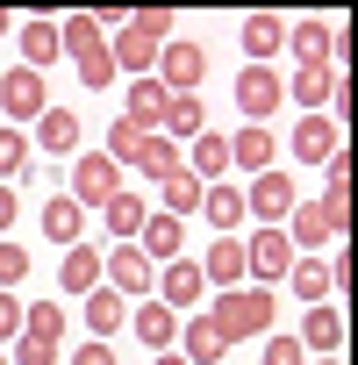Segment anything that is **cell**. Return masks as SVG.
Returning <instances> with one entry per match:
<instances>
[{"label": "cell", "instance_id": "33", "mask_svg": "<svg viewBox=\"0 0 358 365\" xmlns=\"http://www.w3.org/2000/svg\"><path fill=\"white\" fill-rule=\"evenodd\" d=\"M79 230H86V208L65 194V201H44V237L51 244H79Z\"/></svg>", "mask_w": 358, "mask_h": 365}, {"label": "cell", "instance_id": "34", "mask_svg": "<svg viewBox=\"0 0 358 365\" xmlns=\"http://www.w3.org/2000/svg\"><path fill=\"white\" fill-rule=\"evenodd\" d=\"M158 201H165L172 215H194V208H201V179H194L187 165H179V172H165V179H158Z\"/></svg>", "mask_w": 358, "mask_h": 365}, {"label": "cell", "instance_id": "6", "mask_svg": "<svg viewBox=\"0 0 358 365\" xmlns=\"http://www.w3.org/2000/svg\"><path fill=\"white\" fill-rule=\"evenodd\" d=\"M280 101H287V79H280L272 65H244V72H237V108H244L258 129L272 122V108H280Z\"/></svg>", "mask_w": 358, "mask_h": 365}, {"label": "cell", "instance_id": "11", "mask_svg": "<svg viewBox=\"0 0 358 365\" xmlns=\"http://www.w3.org/2000/svg\"><path fill=\"white\" fill-rule=\"evenodd\" d=\"M287 279H294V294H301V301H329V294H344V287H351V258H344V251H337L329 265H322V258H301Z\"/></svg>", "mask_w": 358, "mask_h": 365}, {"label": "cell", "instance_id": "28", "mask_svg": "<svg viewBox=\"0 0 358 365\" xmlns=\"http://www.w3.org/2000/svg\"><path fill=\"white\" fill-rule=\"evenodd\" d=\"M165 101H172V93H165L158 79H136V86H129V108H122V115H129L136 129H150V136H158V122H165Z\"/></svg>", "mask_w": 358, "mask_h": 365}, {"label": "cell", "instance_id": "46", "mask_svg": "<svg viewBox=\"0 0 358 365\" xmlns=\"http://www.w3.org/2000/svg\"><path fill=\"white\" fill-rule=\"evenodd\" d=\"M0 365H8V351H0Z\"/></svg>", "mask_w": 358, "mask_h": 365}, {"label": "cell", "instance_id": "2", "mask_svg": "<svg viewBox=\"0 0 358 365\" xmlns=\"http://www.w3.org/2000/svg\"><path fill=\"white\" fill-rule=\"evenodd\" d=\"M172 43V15L165 8H143V15H129L122 29H115V72H136V79H150V65H158V51Z\"/></svg>", "mask_w": 358, "mask_h": 365}, {"label": "cell", "instance_id": "43", "mask_svg": "<svg viewBox=\"0 0 358 365\" xmlns=\"http://www.w3.org/2000/svg\"><path fill=\"white\" fill-rule=\"evenodd\" d=\"M158 365H187V358H179V351H165V358H158Z\"/></svg>", "mask_w": 358, "mask_h": 365}, {"label": "cell", "instance_id": "12", "mask_svg": "<svg viewBox=\"0 0 358 365\" xmlns=\"http://www.w3.org/2000/svg\"><path fill=\"white\" fill-rule=\"evenodd\" d=\"M201 72H208V51H201V43H165V51H158V86H165V93H194Z\"/></svg>", "mask_w": 358, "mask_h": 365}, {"label": "cell", "instance_id": "18", "mask_svg": "<svg viewBox=\"0 0 358 365\" xmlns=\"http://www.w3.org/2000/svg\"><path fill=\"white\" fill-rule=\"evenodd\" d=\"M179 244H187L179 215H143V230H136V251H143L150 265H172V258H179Z\"/></svg>", "mask_w": 358, "mask_h": 365}, {"label": "cell", "instance_id": "5", "mask_svg": "<svg viewBox=\"0 0 358 365\" xmlns=\"http://www.w3.org/2000/svg\"><path fill=\"white\" fill-rule=\"evenodd\" d=\"M287 43L301 51V65L344 72V22H287Z\"/></svg>", "mask_w": 358, "mask_h": 365}, {"label": "cell", "instance_id": "23", "mask_svg": "<svg viewBox=\"0 0 358 365\" xmlns=\"http://www.w3.org/2000/svg\"><path fill=\"white\" fill-rule=\"evenodd\" d=\"M201 215H208L215 237H237V222H244V187H201Z\"/></svg>", "mask_w": 358, "mask_h": 365}, {"label": "cell", "instance_id": "14", "mask_svg": "<svg viewBox=\"0 0 358 365\" xmlns=\"http://www.w3.org/2000/svg\"><path fill=\"white\" fill-rule=\"evenodd\" d=\"M244 272H251V279H280V272H294V244H287V230H258V237H244Z\"/></svg>", "mask_w": 358, "mask_h": 365}, {"label": "cell", "instance_id": "30", "mask_svg": "<svg viewBox=\"0 0 358 365\" xmlns=\"http://www.w3.org/2000/svg\"><path fill=\"white\" fill-rule=\"evenodd\" d=\"M58 287H65V294H93V287H101V251H93V244H72Z\"/></svg>", "mask_w": 358, "mask_h": 365}, {"label": "cell", "instance_id": "13", "mask_svg": "<svg viewBox=\"0 0 358 365\" xmlns=\"http://www.w3.org/2000/svg\"><path fill=\"white\" fill-rule=\"evenodd\" d=\"M44 101H51L44 72H29V65H15V72H0V108H8L15 122H36V115H44Z\"/></svg>", "mask_w": 358, "mask_h": 365}, {"label": "cell", "instance_id": "24", "mask_svg": "<svg viewBox=\"0 0 358 365\" xmlns=\"http://www.w3.org/2000/svg\"><path fill=\"white\" fill-rule=\"evenodd\" d=\"M129 329H136V336H143V344H150L158 358H165V351L179 344V315H172V308H158V301H143V308L129 315Z\"/></svg>", "mask_w": 358, "mask_h": 365}, {"label": "cell", "instance_id": "9", "mask_svg": "<svg viewBox=\"0 0 358 365\" xmlns=\"http://www.w3.org/2000/svg\"><path fill=\"white\" fill-rule=\"evenodd\" d=\"M265 222V230H280V215H294V179L287 172H258L251 187H244V222Z\"/></svg>", "mask_w": 358, "mask_h": 365}, {"label": "cell", "instance_id": "40", "mask_svg": "<svg viewBox=\"0 0 358 365\" xmlns=\"http://www.w3.org/2000/svg\"><path fill=\"white\" fill-rule=\"evenodd\" d=\"M0 336H22V301L0 294Z\"/></svg>", "mask_w": 358, "mask_h": 365}, {"label": "cell", "instance_id": "35", "mask_svg": "<svg viewBox=\"0 0 358 365\" xmlns=\"http://www.w3.org/2000/svg\"><path fill=\"white\" fill-rule=\"evenodd\" d=\"M129 165H136L143 179H165V172H179V143H165V136H143V143L129 150Z\"/></svg>", "mask_w": 358, "mask_h": 365}, {"label": "cell", "instance_id": "7", "mask_svg": "<svg viewBox=\"0 0 358 365\" xmlns=\"http://www.w3.org/2000/svg\"><path fill=\"white\" fill-rule=\"evenodd\" d=\"M101 272H108L101 287H108V294H122V301H129V294H150V287H158V265H150V258H143L136 244H115V251L101 258Z\"/></svg>", "mask_w": 358, "mask_h": 365}, {"label": "cell", "instance_id": "4", "mask_svg": "<svg viewBox=\"0 0 358 365\" xmlns=\"http://www.w3.org/2000/svg\"><path fill=\"white\" fill-rule=\"evenodd\" d=\"M58 351H65V308L58 301L22 308V336H15V358L8 365H58Z\"/></svg>", "mask_w": 358, "mask_h": 365}, {"label": "cell", "instance_id": "39", "mask_svg": "<svg viewBox=\"0 0 358 365\" xmlns=\"http://www.w3.org/2000/svg\"><path fill=\"white\" fill-rule=\"evenodd\" d=\"M265 365H308L301 336H265Z\"/></svg>", "mask_w": 358, "mask_h": 365}, {"label": "cell", "instance_id": "19", "mask_svg": "<svg viewBox=\"0 0 358 365\" xmlns=\"http://www.w3.org/2000/svg\"><path fill=\"white\" fill-rule=\"evenodd\" d=\"M280 51H287V15H244V58L272 65Z\"/></svg>", "mask_w": 358, "mask_h": 365}, {"label": "cell", "instance_id": "31", "mask_svg": "<svg viewBox=\"0 0 358 365\" xmlns=\"http://www.w3.org/2000/svg\"><path fill=\"white\" fill-rule=\"evenodd\" d=\"M122 322H129V301L108 294V287H93V294H86V329H93V344H108V329H122Z\"/></svg>", "mask_w": 358, "mask_h": 365}, {"label": "cell", "instance_id": "37", "mask_svg": "<svg viewBox=\"0 0 358 365\" xmlns=\"http://www.w3.org/2000/svg\"><path fill=\"white\" fill-rule=\"evenodd\" d=\"M22 165H29V136L22 129H0V179H15Z\"/></svg>", "mask_w": 358, "mask_h": 365}, {"label": "cell", "instance_id": "20", "mask_svg": "<svg viewBox=\"0 0 358 365\" xmlns=\"http://www.w3.org/2000/svg\"><path fill=\"white\" fill-rule=\"evenodd\" d=\"M344 150V129L329 122V115H308L301 129H294V158H308V165H329Z\"/></svg>", "mask_w": 358, "mask_h": 365}, {"label": "cell", "instance_id": "17", "mask_svg": "<svg viewBox=\"0 0 358 365\" xmlns=\"http://www.w3.org/2000/svg\"><path fill=\"white\" fill-rule=\"evenodd\" d=\"M179 165H187L201 187H223V172H230V136H223V129H201V136H194V150L179 158Z\"/></svg>", "mask_w": 358, "mask_h": 365}, {"label": "cell", "instance_id": "32", "mask_svg": "<svg viewBox=\"0 0 358 365\" xmlns=\"http://www.w3.org/2000/svg\"><path fill=\"white\" fill-rule=\"evenodd\" d=\"M143 215H150V208H143L136 194H115V201L101 208V222H108V237H115V244H136V230H143Z\"/></svg>", "mask_w": 358, "mask_h": 365}, {"label": "cell", "instance_id": "27", "mask_svg": "<svg viewBox=\"0 0 358 365\" xmlns=\"http://www.w3.org/2000/svg\"><path fill=\"white\" fill-rule=\"evenodd\" d=\"M337 79H344V72H329V65H301L287 93H294L301 108H315V115H322V108H329V93H337Z\"/></svg>", "mask_w": 358, "mask_h": 365}, {"label": "cell", "instance_id": "1", "mask_svg": "<svg viewBox=\"0 0 358 365\" xmlns=\"http://www.w3.org/2000/svg\"><path fill=\"white\" fill-rule=\"evenodd\" d=\"M223 344H244L258 329H280V294L272 287H237V294H215V308L201 315Z\"/></svg>", "mask_w": 358, "mask_h": 365}, {"label": "cell", "instance_id": "45", "mask_svg": "<svg viewBox=\"0 0 358 365\" xmlns=\"http://www.w3.org/2000/svg\"><path fill=\"white\" fill-rule=\"evenodd\" d=\"M315 365H344V358H315Z\"/></svg>", "mask_w": 358, "mask_h": 365}, {"label": "cell", "instance_id": "21", "mask_svg": "<svg viewBox=\"0 0 358 365\" xmlns=\"http://www.w3.org/2000/svg\"><path fill=\"white\" fill-rule=\"evenodd\" d=\"M201 279H215V294H237V287L251 279V272H244V237H215V251H208Z\"/></svg>", "mask_w": 358, "mask_h": 365}, {"label": "cell", "instance_id": "41", "mask_svg": "<svg viewBox=\"0 0 358 365\" xmlns=\"http://www.w3.org/2000/svg\"><path fill=\"white\" fill-rule=\"evenodd\" d=\"M72 365H115V344H86V351H72Z\"/></svg>", "mask_w": 358, "mask_h": 365}, {"label": "cell", "instance_id": "29", "mask_svg": "<svg viewBox=\"0 0 358 365\" xmlns=\"http://www.w3.org/2000/svg\"><path fill=\"white\" fill-rule=\"evenodd\" d=\"M36 136H44L51 158H65V150H79V115H72V108H44V115H36Z\"/></svg>", "mask_w": 358, "mask_h": 365}, {"label": "cell", "instance_id": "22", "mask_svg": "<svg viewBox=\"0 0 358 365\" xmlns=\"http://www.w3.org/2000/svg\"><path fill=\"white\" fill-rule=\"evenodd\" d=\"M230 165H244L251 179H258V172H272V129H258V122H244V129L230 136Z\"/></svg>", "mask_w": 358, "mask_h": 365}, {"label": "cell", "instance_id": "42", "mask_svg": "<svg viewBox=\"0 0 358 365\" xmlns=\"http://www.w3.org/2000/svg\"><path fill=\"white\" fill-rule=\"evenodd\" d=\"M15 215H22V208H15V187H0V237L15 230Z\"/></svg>", "mask_w": 358, "mask_h": 365}, {"label": "cell", "instance_id": "44", "mask_svg": "<svg viewBox=\"0 0 358 365\" xmlns=\"http://www.w3.org/2000/svg\"><path fill=\"white\" fill-rule=\"evenodd\" d=\"M8 29H15V22H8V15H0V36H8Z\"/></svg>", "mask_w": 358, "mask_h": 365}, {"label": "cell", "instance_id": "36", "mask_svg": "<svg viewBox=\"0 0 358 365\" xmlns=\"http://www.w3.org/2000/svg\"><path fill=\"white\" fill-rule=\"evenodd\" d=\"M22 279H29V251L22 244H0V294H15Z\"/></svg>", "mask_w": 358, "mask_h": 365}, {"label": "cell", "instance_id": "26", "mask_svg": "<svg viewBox=\"0 0 358 365\" xmlns=\"http://www.w3.org/2000/svg\"><path fill=\"white\" fill-rule=\"evenodd\" d=\"M58 58H65V51H58V22H44V15L22 22V65H29V72H51Z\"/></svg>", "mask_w": 358, "mask_h": 365}, {"label": "cell", "instance_id": "38", "mask_svg": "<svg viewBox=\"0 0 358 365\" xmlns=\"http://www.w3.org/2000/svg\"><path fill=\"white\" fill-rule=\"evenodd\" d=\"M143 136H150V129H136V122H129V115H122V122H115V129H108V158H115V165H122V158H129V150H136V143H143Z\"/></svg>", "mask_w": 358, "mask_h": 365}, {"label": "cell", "instance_id": "15", "mask_svg": "<svg viewBox=\"0 0 358 365\" xmlns=\"http://www.w3.org/2000/svg\"><path fill=\"white\" fill-rule=\"evenodd\" d=\"M201 294H208V279H201L194 258H172V265L158 272V308H172V315H179V308H194Z\"/></svg>", "mask_w": 358, "mask_h": 365}, {"label": "cell", "instance_id": "3", "mask_svg": "<svg viewBox=\"0 0 358 365\" xmlns=\"http://www.w3.org/2000/svg\"><path fill=\"white\" fill-rule=\"evenodd\" d=\"M58 51L79 65L86 86H108V79H115V51H108V36H101L93 15H58Z\"/></svg>", "mask_w": 358, "mask_h": 365}, {"label": "cell", "instance_id": "10", "mask_svg": "<svg viewBox=\"0 0 358 365\" xmlns=\"http://www.w3.org/2000/svg\"><path fill=\"white\" fill-rule=\"evenodd\" d=\"M351 222H337L322 201H294V222H287V244L294 251H322V244H344Z\"/></svg>", "mask_w": 358, "mask_h": 365}, {"label": "cell", "instance_id": "8", "mask_svg": "<svg viewBox=\"0 0 358 365\" xmlns=\"http://www.w3.org/2000/svg\"><path fill=\"white\" fill-rule=\"evenodd\" d=\"M115 194H122V165H115V158L93 150V158L72 165V201H79V208H108Z\"/></svg>", "mask_w": 358, "mask_h": 365}, {"label": "cell", "instance_id": "16", "mask_svg": "<svg viewBox=\"0 0 358 365\" xmlns=\"http://www.w3.org/2000/svg\"><path fill=\"white\" fill-rule=\"evenodd\" d=\"M344 336H351V329H344V308H337V301H315V308H308V322H301V351L337 358V351H344Z\"/></svg>", "mask_w": 358, "mask_h": 365}, {"label": "cell", "instance_id": "25", "mask_svg": "<svg viewBox=\"0 0 358 365\" xmlns=\"http://www.w3.org/2000/svg\"><path fill=\"white\" fill-rule=\"evenodd\" d=\"M201 129H208V115H201V101H194V93H172V101H165V122H158V136H165V143H179V136L194 143Z\"/></svg>", "mask_w": 358, "mask_h": 365}]
</instances>
